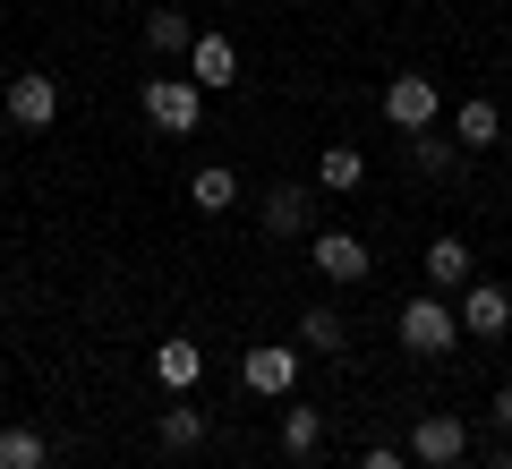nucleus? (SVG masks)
<instances>
[{"label":"nucleus","mask_w":512,"mask_h":469,"mask_svg":"<svg viewBox=\"0 0 512 469\" xmlns=\"http://www.w3.org/2000/svg\"><path fill=\"white\" fill-rule=\"evenodd\" d=\"M239 384L265 401H291L299 393V342H256L248 359H239Z\"/></svg>","instance_id":"1"},{"label":"nucleus","mask_w":512,"mask_h":469,"mask_svg":"<svg viewBox=\"0 0 512 469\" xmlns=\"http://www.w3.org/2000/svg\"><path fill=\"white\" fill-rule=\"evenodd\" d=\"M402 342L419 350V359H444V350L461 342V316H453L444 299H427V290H419V299L402 307Z\"/></svg>","instance_id":"2"},{"label":"nucleus","mask_w":512,"mask_h":469,"mask_svg":"<svg viewBox=\"0 0 512 469\" xmlns=\"http://www.w3.org/2000/svg\"><path fill=\"white\" fill-rule=\"evenodd\" d=\"M197 77H146V120L163 128V137H188L197 128Z\"/></svg>","instance_id":"3"},{"label":"nucleus","mask_w":512,"mask_h":469,"mask_svg":"<svg viewBox=\"0 0 512 469\" xmlns=\"http://www.w3.org/2000/svg\"><path fill=\"white\" fill-rule=\"evenodd\" d=\"M384 120L410 128V137H419V128H436V77H427V69H402L393 86H384Z\"/></svg>","instance_id":"4"},{"label":"nucleus","mask_w":512,"mask_h":469,"mask_svg":"<svg viewBox=\"0 0 512 469\" xmlns=\"http://www.w3.org/2000/svg\"><path fill=\"white\" fill-rule=\"evenodd\" d=\"M461 452H470V427H461V418L427 410L419 427H410V461H419V469H453Z\"/></svg>","instance_id":"5"},{"label":"nucleus","mask_w":512,"mask_h":469,"mask_svg":"<svg viewBox=\"0 0 512 469\" xmlns=\"http://www.w3.org/2000/svg\"><path fill=\"white\" fill-rule=\"evenodd\" d=\"M9 120H18V128H52L60 120V86L43 69H18V77H9Z\"/></svg>","instance_id":"6"},{"label":"nucleus","mask_w":512,"mask_h":469,"mask_svg":"<svg viewBox=\"0 0 512 469\" xmlns=\"http://www.w3.org/2000/svg\"><path fill=\"white\" fill-rule=\"evenodd\" d=\"M316 273L325 282H367V239L359 231H316Z\"/></svg>","instance_id":"7"},{"label":"nucleus","mask_w":512,"mask_h":469,"mask_svg":"<svg viewBox=\"0 0 512 469\" xmlns=\"http://www.w3.org/2000/svg\"><path fill=\"white\" fill-rule=\"evenodd\" d=\"M256 222H265L274 239H299V231L316 222V205H308V188H291V180H282V188H265V205H256Z\"/></svg>","instance_id":"8"},{"label":"nucleus","mask_w":512,"mask_h":469,"mask_svg":"<svg viewBox=\"0 0 512 469\" xmlns=\"http://www.w3.org/2000/svg\"><path fill=\"white\" fill-rule=\"evenodd\" d=\"M504 325H512V290L504 282H470V299H461V333H487V342H495Z\"/></svg>","instance_id":"9"},{"label":"nucleus","mask_w":512,"mask_h":469,"mask_svg":"<svg viewBox=\"0 0 512 469\" xmlns=\"http://www.w3.org/2000/svg\"><path fill=\"white\" fill-rule=\"evenodd\" d=\"M188 77H197V86H231V77H239L231 35H197V43H188Z\"/></svg>","instance_id":"10"},{"label":"nucleus","mask_w":512,"mask_h":469,"mask_svg":"<svg viewBox=\"0 0 512 469\" xmlns=\"http://www.w3.org/2000/svg\"><path fill=\"white\" fill-rule=\"evenodd\" d=\"M154 376H163V393H188V384L205 376V350L197 342H163L154 350Z\"/></svg>","instance_id":"11"},{"label":"nucleus","mask_w":512,"mask_h":469,"mask_svg":"<svg viewBox=\"0 0 512 469\" xmlns=\"http://www.w3.org/2000/svg\"><path fill=\"white\" fill-rule=\"evenodd\" d=\"M154 444H163V452H197V444H205V410H188V401H171V410L154 418Z\"/></svg>","instance_id":"12"},{"label":"nucleus","mask_w":512,"mask_h":469,"mask_svg":"<svg viewBox=\"0 0 512 469\" xmlns=\"http://www.w3.org/2000/svg\"><path fill=\"white\" fill-rule=\"evenodd\" d=\"M188 43H197V26H188L180 9H154V18H146V52H163V60H188Z\"/></svg>","instance_id":"13"},{"label":"nucleus","mask_w":512,"mask_h":469,"mask_svg":"<svg viewBox=\"0 0 512 469\" xmlns=\"http://www.w3.org/2000/svg\"><path fill=\"white\" fill-rule=\"evenodd\" d=\"M495 137H504V128H495V103H487V94H470V103H461V120H453V145H470V154H487Z\"/></svg>","instance_id":"14"},{"label":"nucleus","mask_w":512,"mask_h":469,"mask_svg":"<svg viewBox=\"0 0 512 469\" xmlns=\"http://www.w3.org/2000/svg\"><path fill=\"white\" fill-rule=\"evenodd\" d=\"M316 180H325L333 197H350V188L367 180V154H359V145H325V163H316Z\"/></svg>","instance_id":"15"},{"label":"nucleus","mask_w":512,"mask_h":469,"mask_svg":"<svg viewBox=\"0 0 512 469\" xmlns=\"http://www.w3.org/2000/svg\"><path fill=\"white\" fill-rule=\"evenodd\" d=\"M316 444H325V418L291 401V410H282V452H291V461H316Z\"/></svg>","instance_id":"16"},{"label":"nucleus","mask_w":512,"mask_h":469,"mask_svg":"<svg viewBox=\"0 0 512 469\" xmlns=\"http://www.w3.org/2000/svg\"><path fill=\"white\" fill-rule=\"evenodd\" d=\"M43 461H52V444L35 427H0V469H43Z\"/></svg>","instance_id":"17"},{"label":"nucleus","mask_w":512,"mask_h":469,"mask_svg":"<svg viewBox=\"0 0 512 469\" xmlns=\"http://www.w3.org/2000/svg\"><path fill=\"white\" fill-rule=\"evenodd\" d=\"M427 282L461 290V282H470V248H461V239H436V248H427Z\"/></svg>","instance_id":"18"},{"label":"nucleus","mask_w":512,"mask_h":469,"mask_svg":"<svg viewBox=\"0 0 512 469\" xmlns=\"http://www.w3.org/2000/svg\"><path fill=\"white\" fill-rule=\"evenodd\" d=\"M188 197H197L205 214H222V205H239V180H231V163H205L197 180H188Z\"/></svg>","instance_id":"19"},{"label":"nucleus","mask_w":512,"mask_h":469,"mask_svg":"<svg viewBox=\"0 0 512 469\" xmlns=\"http://www.w3.org/2000/svg\"><path fill=\"white\" fill-rule=\"evenodd\" d=\"M299 350H342V316H333V307H308V316H299Z\"/></svg>","instance_id":"20"},{"label":"nucleus","mask_w":512,"mask_h":469,"mask_svg":"<svg viewBox=\"0 0 512 469\" xmlns=\"http://www.w3.org/2000/svg\"><path fill=\"white\" fill-rule=\"evenodd\" d=\"M410 163H419L427 180H444V171H453V145H444L436 128H419V137H410Z\"/></svg>","instance_id":"21"},{"label":"nucleus","mask_w":512,"mask_h":469,"mask_svg":"<svg viewBox=\"0 0 512 469\" xmlns=\"http://www.w3.org/2000/svg\"><path fill=\"white\" fill-rule=\"evenodd\" d=\"M359 469H410V461H402V452H367Z\"/></svg>","instance_id":"22"},{"label":"nucleus","mask_w":512,"mask_h":469,"mask_svg":"<svg viewBox=\"0 0 512 469\" xmlns=\"http://www.w3.org/2000/svg\"><path fill=\"white\" fill-rule=\"evenodd\" d=\"M495 427H512V384H504V393H495Z\"/></svg>","instance_id":"23"},{"label":"nucleus","mask_w":512,"mask_h":469,"mask_svg":"<svg viewBox=\"0 0 512 469\" xmlns=\"http://www.w3.org/2000/svg\"><path fill=\"white\" fill-rule=\"evenodd\" d=\"M495 469H512V452H504V461H495Z\"/></svg>","instance_id":"24"}]
</instances>
